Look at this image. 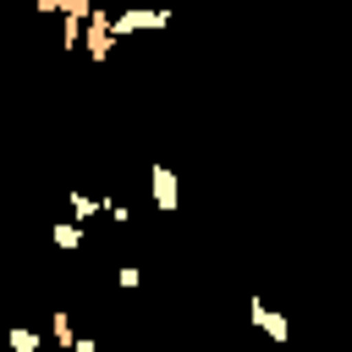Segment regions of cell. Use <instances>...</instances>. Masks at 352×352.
I'll use <instances>...</instances> for the list:
<instances>
[{
    "mask_svg": "<svg viewBox=\"0 0 352 352\" xmlns=\"http://www.w3.org/2000/svg\"><path fill=\"white\" fill-rule=\"evenodd\" d=\"M116 44H121V33H116V11L94 6V16H88V33H82V50H88V60H94V66H104V60L116 55Z\"/></svg>",
    "mask_w": 352,
    "mask_h": 352,
    "instance_id": "cell-1",
    "label": "cell"
},
{
    "mask_svg": "<svg viewBox=\"0 0 352 352\" xmlns=\"http://www.w3.org/2000/svg\"><path fill=\"white\" fill-rule=\"evenodd\" d=\"M160 28H170V6H126V11H116V33H121V38H132V33H160Z\"/></svg>",
    "mask_w": 352,
    "mask_h": 352,
    "instance_id": "cell-2",
    "label": "cell"
},
{
    "mask_svg": "<svg viewBox=\"0 0 352 352\" xmlns=\"http://www.w3.org/2000/svg\"><path fill=\"white\" fill-rule=\"evenodd\" d=\"M248 324H253V330H264V336H270L275 346H286V341H292V319H286L280 308H270V302H264L258 292L248 297Z\"/></svg>",
    "mask_w": 352,
    "mask_h": 352,
    "instance_id": "cell-3",
    "label": "cell"
},
{
    "mask_svg": "<svg viewBox=\"0 0 352 352\" xmlns=\"http://www.w3.org/2000/svg\"><path fill=\"white\" fill-rule=\"evenodd\" d=\"M148 192H154V209H160V214H176L182 187H176V170H170L165 160H154V165H148Z\"/></svg>",
    "mask_w": 352,
    "mask_h": 352,
    "instance_id": "cell-4",
    "label": "cell"
},
{
    "mask_svg": "<svg viewBox=\"0 0 352 352\" xmlns=\"http://www.w3.org/2000/svg\"><path fill=\"white\" fill-rule=\"evenodd\" d=\"M66 214H72L77 226L110 220V192H82V187H72V192H66Z\"/></svg>",
    "mask_w": 352,
    "mask_h": 352,
    "instance_id": "cell-5",
    "label": "cell"
},
{
    "mask_svg": "<svg viewBox=\"0 0 352 352\" xmlns=\"http://www.w3.org/2000/svg\"><path fill=\"white\" fill-rule=\"evenodd\" d=\"M50 242H55L60 253H77V248L88 242V226H77L72 214H66V220H50Z\"/></svg>",
    "mask_w": 352,
    "mask_h": 352,
    "instance_id": "cell-6",
    "label": "cell"
},
{
    "mask_svg": "<svg viewBox=\"0 0 352 352\" xmlns=\"http://www.w3.org/2000/svg\"><path fill=\"white\" fill-rule=\"evenodd\" d=\"M50 346H55V352H72V346H77V324H72L66 308L50 314Z\"/></svg>",
    "mask_w": 352,
    "mask_h": 352,
    "instance_id": "cell-7",
    "label": "cell"
},
{
    "mask_svg": "<svg viewBox=\"0 0 352 352\" xmlns=\"http://www.w3.org/2000/svg\"><path fill=\"white\" fill-rule=\"evenodd\" d=\"M6 346H16V352H44V330H33V324H11V330H6Z\"/></svg>",
    "mask_w": 352,
    "mask_h": 352,
    "instance_id": "cell-8",
    "label": "cell"
},
{
    "mask_svg": "<svg viewBox=\"0 0 352 352\" xmlns=\"http://www.w3.org/2000/svg\"><path fill=\"white\" fill-rule=\"evenodd\" d=\"M116 286H121V292H138V286H143V270H138V264H116Z\"/></svg>",
    "mask_w": 352,
    "mask_h": 352,
    "instance_id": "cell-9",
    "label": "cell"
},
{
    "mask_svg": "<svg viewBox=\"0 0 352 352\" xmlns=\"http://www.w3.org/2000/svg\"><path fill=\"white\" fill-rule=\"evenodd\" d=\"M66 6H72V0H33L38 16H66Z\"/></svg>",
    "mask_w": 352,
    "mask_h": 352,
    "instance_id": "cell-10",
    "label": "cell"
},
{
    "mask_svg": "<svg viewBox=\"0 0 352 352\" xmlns=\"http://www.w3.org/2000/svg\"><path fill=\"white\" fill-rule=\"evenodd\" d=\"M110 220H116V226H126V220H132V209H126L116 192H110Z\"/></svg>",
    "mask_w": 352,
    "mask_h": 352,
    "instance_id": "cell-11",
    "label": "cell"
},
{
    "mask_svg": "<svg viewBox=\"0 0 352 352\" xmlns=\"http://www.w3.org/2000/svg\"><path fill=\"white\" fill-rule=\"evenodd\" d=\"M72 352H104V346H99L94 336H77V346H72Z\"/></svg>",
    "mask_w": 352,
    "mask_h": 352,
    "instance_id": "cell-12",
    "label": "cell"
},
{
    "mask_svg": "<svg viewBox=\"0 0 352 352\" xmlns=\"http://www.w3.org/2000/svg\"><path fill=\"white\" fill-rule=\"evenodd\" d=\"M0 352H16V346H0Z\"/></svg>",
    "mask_w": 352,
    "mask_h": 352,
    "instance_id": "cell-13",
    "label": "cell"
}]
</instances>
